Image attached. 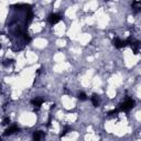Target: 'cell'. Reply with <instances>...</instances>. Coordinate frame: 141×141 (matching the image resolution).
Segmentation results:
<instances>
[{"label": "cell", "mask_w": 141, "mask_h": 141, "mask_svg": "<svg viewBox=\"0 0 141 141\" xmlns=\"http://www.w3.org/2000/svg\"><path fill=\"white\" fill-rule=\"evenodd\" d=\"M133 106H135V100L131 99V98H128L126 102H124L121 104V106H120V110H122V111H129L130 109L133 108Z\"/></svg>", "instance_id": "6da1fadb"}, {"label": "cell", "mask_w": 141, "mask_h": 141, "mask_svg": "<svg viewBox=\"0 0 141 141\" xmlns=\"http://www.w3.org/2000/svg\"><path fill=\"white\" fill-rule=\"evenodd\" d=\"M62 20V17L58 15V13H51L48 17V21L51 24H56L57 22H60Z\"/></svg>", "instance_id": "7a4b0ae2"}, {"label": "cell", "mask_w": 141, "mask_h": 141, "mask_svg": "<svg viewBox=\"0 0 141 141\" xmlns=\"http://www.w3.org/2000/svg\"><path fill=\"white\" fill-rule=\"evenodd\" d=\"M18 131H20L19 127L17 125H11L9 128L4 131V136H11V135H13V133H16Z\"/></svg>", "instance_id": "3957f363"}, {"label": "cell", "mask_w": 141, "mask_h": 141, "mask_svg": "<svg viewBox=\"0 0 141 141\" xmlns=\"http://www.w3.org/2000/svg\"><path fill=\"white\" fill-rule=\"evenodd\" d=\"M112 44L117 49H121V48H125V46H126V42L122 41V40L119 39V38H115V39H113L112 40Z\"/></svg>", "instance_id": "277c9868"}, {"label": "cell", "mask_w": 141, "mask_h": 141, "mask_svg": "<svg viewBox=\"0 0 141 141\" xmlns=\"http://www.w3.org/2000/svg\"><path fill=\"white\" fill-rule=\"evenodd\" d=\"M43 103H44V98L43 97H35V98H33L31 100V104L34 107H37V108H40Z\"/></svg>", "instance_id": "5b68a950"}, {"label": "cell", "mask_w": 141, "mask_h": 141, "mask_svg": "<svg viewBox=\"0 0 141 141\" xmlns=\"http://www.w3.org/2000/svg\"><path fill=\"white\" fill-rule=\"evenodd\" d=\"M129 45L131 46V49L133 50V53H135V54H138L139 51H140V42L139 41H135V42L131 41Z\"/></svg>", "instance_id": "8992f818"}, {"label": "cell", "mask_w": 141, "mask_h": 141, "mask_svg": "<svg viewBox=\"0 0 141 141\" xmlns=\"http://www.w3.org/2000/svg\"><path fill=\"white\" fill-rule=\"evenodd\" d=\"M44 137V132L42 131H34L33 132V141H40Z\"/></svg>", "instance_id": "52a82bcc"}, {"label": "cell", "mask_w": 141, "mask_h": 141, "mask_svg": "<svg viewBox=\"0 0 141 141\" xmlns=\"http://www.w3.org/2000/svg\"><path fill=\"white\" fill-rule=\"evenodd\" d=\"M90 100H92V103H93V105L95 106V107H98L99 106V103H100V99H99V96L98 95H94L90 97Z\"/></svg>", "instance_id": "ba28073f"}, {"label": "cell", "mask_w": 141, "mask_h": 141, "mask_svg": "<svg viewBox=\"0 0 141 141\" xmlns=\"http://www.w3.org/2000/svg\"><path fill=\"white\" fill-rule=\"evenodd\" d=\"M13 60H9V58H7V60H4V61L2 62V64L4 65V66H7V67H8V66H10V65H12L13 64Z\"/></svg>", "instance_id": "9c48e42d"}, {"label": "cell", "mask_w": 141, "mask_h": 141, "mask_svg": "<svg viewBox=\"0 0 141 141\" xmlns=\"http://www.w3.org/2000/svg\"><path fill=\"white\" fill-rule=\"evenodd\" d=\"M78 99H79V100H86V99H87V95H86L84 92L79 93V94H78Z\"/></svg>", "instance_id": "30bf717a"}, {"label": "cell", "mask_w": 141, "mask_h": 141, "mask_svg": "<svg viewBox=\"0 0 141 141\" xmlns=\"http://www.w3.org/2000/svg\"><path fill=\"white\" fill-rule=\"evenodd\" d=\"M118 112H119V110H118V109H113V110H111V111H109V112H108V115H109V116H116Z\"/></svg>", "instance_id": "8fae6325"}, {"label": "cell", "mask_w": 141, "mask_h": 141, "mask_svg": "<svg viewBox=\"0 0 141 141\" xmlns=\"http://www.w3.org/2000/svg\"><path fill=\"white\" fill-rule=\"evenodd\" d=\"M140 6H141V2H140V1H135V2H132V7H133V8H136V9H138Z\"/></svg>", "instance_id": "7c38bea8"}, {"label": "cell", "mask_w": 141, "mask_h": 141, "mask_svg": "<svg viewBox=\"0 0 141 141\" xmlns=\"http://www.w3.org/2000/svg\"><path fill=\"white\" fill-rule=\"evenodd\" d=\"M9 124H10V118H9V117L4 118L3 121H2V125H3V126H7V125H9Z\"/></svg>", "instance_id": "4fadbf2b"}, {"label": "cell", "mask_w": 141, "mask_h": 141, "mask_svg": "<svg viewBox=\"0 0 141 141\" xmlns=\"http://www.w3.org/2000/svg\"><path fill=\"white\" fill-rule=\"evenodd\" d=\"M71 131V128H69V127H66V128L63 130V133H62V135H61V137H63V136H65L66 135V133H69Z\"/></svg>", "instance_id": "5bb4252c"}, {"label": "cell", "mask_w": 141, "mask_h": 141, "mask_svg": "<svg viewBox=\"0 0 141 141\" xmlns=\"http://www.w3.org/2000/svg\"><path fill=\"white\" fill-rule=\"evenodd\" d=\"M0 141H1V140H0Z\"/></svg>", "instance_id": "9a60e30c"}]
</instances>
